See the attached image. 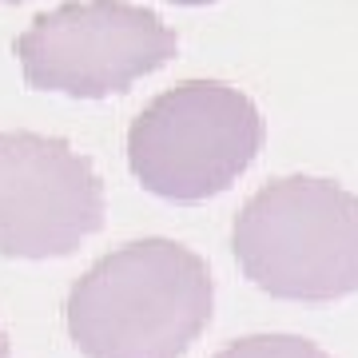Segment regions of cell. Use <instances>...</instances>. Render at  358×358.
<instances>
[{
	"mask_svg": "<svg viewBox=\"0 0 358 358\" xmlns=\"http://www.w3.org/2000/svg\"><path fill=\"white\" fill-rule=\"evenodd\" d=\"M231 251L271 299H346L358 291V195L315 176L275 179L235 215Z\"/></svg>",
	"mask_w": 358,
	"mask_h": 358,
	"instance_id": "7a4b0ae2",
	"label": "cell"
},
{
	"mask_svg": "<svg viewBox=\"0 0 358 358\" xmlns=\"http://www.w3.org/2000/svg\"><path fill=\"white\" fill-rule=\"evenodd\" d=\"M263 136V115L247 92L223 80H183L131 120L128 167L159 199L203 203L255 164Z\"/></svg>",
	"mask_w": 358,
	"mask_h": 358,
	"instance_id": "3957f363",
	"label": "cell"
},
{
	"mask_svg": "<svg viewBox=\"0 0 358 358\" xmlns=\"http://www.w3.org/2000/svg\"><path fill=\"white\" fill-rule=\"evenodd\" d=\"M207 263L171 239L103 255L68 291L64 322L88 358H183L211 322Z\"/></svg>",
	"mask_w": 358,
	"mask_h": 358,
	"instance_id": "6da1fadb",
	"label": "cell"
},
{
	"mask_svg": "<svg viewBox=\"0 0 358 358\" xmlns=\"http://www.w3.org/2000/svg\"><path fill=\"white\" fill-rule=\"evenodd\" d=\"M171 4H183V8H199V4H215V0H171Z\"/></svg>",
	"mask_w": 358,
	"mask_h": 358,
	"instance_id": "52a82bcc",
	"label": "cell"
},
{
	"mask_svg": "<svg viewBox=\"0 0 358 358\" xmlns=\"http://www.w3.org/2000/svg\"><path fill=\"white\" fill-rule=\"evenodd\" d=\"M103 227V183L88 155L36 131H0V255L64 259Z\"/></svg>",
	"mask_w": 358,
	"mask_h": 358,
	"instance_id": "5b68a950",
	"label": "cell"
},
{
	"mask_svg": "<svg viewBox=\"0 0 358 358\" xmlns=\"http://www.w3.org/2000/svg\"><path fill=\"white\" fill-rule=\"evenodd\" d=\"M215 358H331L322 346L299 334H251L239 343L223 346Z\"/></svg>",
	"mask_w": 358,
	"mask_h": 358,
	"instance_id": "8992f818",
	"label": "cell"
},
{
	"mask_svg": "<svg viewBox=\"0 0 358 358\" xmlns=\"http://www.w3.org/2000/svg\"><path fill=\"white\" fill-rule=\"evenodd\" d=\"M0 358H13V350H8V338H4V331H0Z\"/></svg>",
	"mask_w": 358,
	"mask_h": 358,
	"instance_id": "ba28073f",
	"label": "cell"
},
{
	"mask_svg": "<svg viewBox=\"0 0 358 358\" xmlns=\"http://www.w3.org/2000/svg\"><path fill=\"white\" fill-rule=\"evenodd\" d=\"M176 32L131 0H64L16 36L24 84L72 100L128 92L176 56Z\"/></svg>",
	"mask_w": 358,
	"mask_h": 358,
	"instance_id": "277c9868",
	"label": "cell"
},
{
	"mask_svg": "<svg viewBox=\"0 0 358 358\" xmlns=\"http://www.w3.org/2000/svg\"><path fill=\"white\" fill-rule=\"evenodd\" d=\"M0 4H16V0H0Z\"/></svg>",
	"mask_w": 358,
	"mask_h": 358,
	"instance_id": "9c48e42d",
	"label": "cell"
}]
</instances>
